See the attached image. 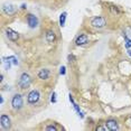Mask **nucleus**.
Instances as JSON below:
<instances>
[{"mask_svg":"<svg viewBox=\"0 0 131 131\" xmlns=\"http://www.w3.org/2000/svg\"><path fill=\"white\" fill-rule=\"evenodd\" d=\"M91 26L92 27H94V28H97V29L104 28L106 26V20L102 16L93 17V18L91 19Z\"/></svg>","mask_w":131,"mask_h":131,"instance_id":"f257e3e1","label":"nucleus"},{"mask_svg":"<svg viewBox=\"0 0 131 131\" xmlns=\"http://www.w3.org/2000/svg\"><path fill=\"white\" fill-rule=\"evenodd\" d=\"M30 83H31V77L28 73H23L20 75L19 81H18V85L20 89H28Z\"/></svg>","mask_w":131,"mask_h":131,"instance_id":"f03ea898","label":"nucleus"},{"mask_svg":"<svg viewBox=\"0 0 131 131\" xmlns=\"http://www.w3.org/2000/svg\"><path fill=\"white\" fill-rule=\"evenodd\" d=\"M11 106L14 110H20L24 106V100L20 94H15L11 99Z\"/></svg>","mask_w":131,"mask_h":131,"instance_id":"7ed1b4c3","label":"nucleus"},{"mask_svg":"<svg viewBox=\"0 0 131 131\" xmlns=\"http://www.w3.org/2000/svg\"><path fill=\"white\" fill-rule=\"evenodd\" d=\"M39 97H40V94L37 90H32L28 93L27 95V102L29 104H36L38 101H39Z\"/></svg>","mask_w":131,"mask_h":131,"instance_id":"20e7f679","label":"nucleus"},{"mask_svg":"<svg viewBox=\"0 0 131 131\" xmlns=\"http://www.w3.org/2000/svg\"><path fill=\"white\" fill-rule=\"evenodd\" d=\"M0 126L4 130H8L10 129L11 127V121H10V118L8 117L7 114H2L0 117Z\"/></svg>","mask_w":131,"mask_h":131,"instance_id":"39448f33","label":"nucleus"},{"mask_svg":"<svg viewBox=\"0 0 131 131\" xmlns=\"http://www.w3.org/2000/svg\"><path fill=\"white\" fill-rule=\"evenodd\" d=\"M6 35H7L8 39L11 40V41H17V40H18V38H19V34L16 30L11 29V28H7V29H6Z\"/></svg>","mask_w":131,"mask_h":131,"instance_id":"423d86ee","label":"nucleus"},{"mask_svg":"<svg viewBox=\"0 0 131 131\" xmlns=\"http://www.w3.org/2000/svg\"><path fill=\"white\" fill-rule=\"evenodd\" d=\"M2 10H4V13L6 15H8V16H13L16 13V7H15V5L13 4H5L2 6Z\"/></svg>","mask_w":131,"mask_h":131,"instance_id":"0eeeda50","label":"nucleus"},{"mask_svg":"<svg viewBox=\"0 0 131 131\" xmlns=\"http://www.w3.org/2000/svg\"><path fill=\"white\" fill-rule=\"evenodd\" d=\"M27 24L30 28H36L38 26V18L35 16V15L29 14L27 16Z\"/></svg>","mask_w":131,"mask_h":131,"instance_id":"6e6552de","label":"nucleus"},{"mask_svg":"<svg viewBox=\"0 0 131 131\" xmlns=\"http://www.w3.org/2000/svg\"><path fill=\"white\" fill-rule=\"evenodd\" d=\"M105 128L106 130H110V131H115L119 129V126H118V122L114 120V119H109L106 120L105 122Z\"/></svg>","mask_w":131,"mask_h":131,"instance_id":"1a4fd4ad","label":"nucleus"},{"mask_svg":"<svg viewBox=\"0 0 131 131\" xmlns=\"http://www.w3.org/2000/svg\"><path fill=\"white\" fill-rule=\"evenodd\" d=\"M89 43V36L85 34H81L80 36H77L76 40H75V44L77 46H84Z\"/></svg>","mask_w":131,"mask_h":131,"instance_id":"9d476101","label":"nucleus"},{"mask_svg":"<svg viewBox=\"0 0 131 131\" xmlns=\"http://www.w3.org/2000/svg\"><path fill=\"white\" fill-rule=\"evenodd\" d=\"M49 70H47V68H41V70L38 72V79L40 80H48L49 77Z\"/></svg>","mask_w":131,"mask_h":131,"instance_id":"9b49d317","label":"nucleus"},{"mask_svg":"<svg viewBox=\"0 0 131 131\" xmlns=\"http://www.w3.org/2000/svg\"><path fill=\"white\" fill-rule=\"evenodd\" d=\"M70 101H71V103L73 104V108L75 109V111L77 112V114H79V115H80V117H81L82 119L84 118V114H83V112L81 111V109L79 108V105H77V104H76L75 102H74V100H73V97H72V95H71V94H70Z\"/></svg>","mask_w":131,"mask_h":131,"instance_id":"f8f14e48","label":"nucleus"},{"mask_svg":"<svg viewBox=\"0 0 131 131\" xmlns=\"http://www.w3.org/2000/svg\"><path fill=\"white\" fill-rule=\"evenodd\" d=\"M55 39H56V36H55L54 30H48L46 32V40L48 43H54Z\"/></svg>","mask_w":131,"mask_h":131,"instance_id":"ddd939ff","label":"nucleus"},{"mask_svg":"<svg viewBox=\"0 0 131 131\" xmlns=\"http://www.w3.org/2000/svg\"><path fill=\"white\" fill-rule=\"evenodd\" d=\"M66 17H67V13H62L61 16H59V26L61 27H64L65 23H66Z\"/></svg>","mask_w":131,"mask_h":131,"instance_id":"4468645a","label":"nucleus"},{"mask_svg":"<svg viewBox=\"0 0 131 131\" xmlns=\"http://www.w3.org/2000/svg\"><path fill=\"white\" fill-rule=\"evenodd\" d=\"M5 58H7L8 61H10L14 65H18V59H17L16 56H8V57H5Z\"/></svg>","mask_w":131,"mask_h":131,"instance_id":"2eb2a0df","label":"nucleus"},{"mask_svg":"<svg viewBox=\"0 0 131 131\" xmlns=\"http://www.w3.org/2000/svg\"><path fill=\"white\" fill-rule=\"evenodd\" d=\"M45 130H47V131H57L58 128L55 127L54 124H49V126H47V127L45 128Z\"/></svg>","mask_w":131,"mask_h":131,"instance_id":"dca6fc26","label":"nucleus"},{"mask_svg":"<svg viewBox=\"0 0 131 131\" xmlns=\"http://www.w3.org/2000/svg\"><path fill=\"white\" fill-rule=\"evenodd\" d=\"M59 74H61V75H65V74H66V67L65 66L59 67Z\"/></svg>","mask_w":131,"mask_h":131,"instance_id":"f3484780","label":"nucleus"},{"mask_svg":"<svg viewBox=\"0 0 131 131\" xmlns=\"http://www.w3.org/2000/svg\"><path fill=\"white\" fill-rule=\"evenodd\" d=\"M50 102H52V103H56V102H57V99H56V93H55V92H53L52 97H50Z\"/></svg>","mask_w":131,"mask_h":131,"instance_id":"a211bd4d","label":"nucleus"},{"mask_svg":"<svg viewBox=\"0 0 131 131\" xmlns=\"http://www.w3.org/2000/svg\"><path fill=\"white\" fill-rule=\"evenodd\" d=\"M96 130H106V128H103V127H97Z\"/></svg>","mask_w":131,"mask_h":131,"instance_id":"6ab92c4d","label":"nucleus"},{"mask_svg":"<svg viewBox=\"0 0 131 131\" xmlns=\"http://www.w3.org/2000/svg\"><path fill=\"white\" fill-rule=\"evenodd\" d=\"M26 7H27V6H26L25 4H23V5H21V9H26Z\"/></svg>","mask_w":131,"mask_h":131,"instance_id":"aec40b11","label":"nucleus"},{"mask_svg":"<svg viewBox=\"0 0 131 131\" xmlns=\"http://www.w3.org/2000/svg\"><path fill=\"white\" fill-rule=\"evenodd\" d=\"M0 103H1V104H2V103H4V97H2V96H1V97H0Z\"/></svg>","mask_w":131,"mask_h":131,"instance_id":"412c9836","label":"nucleus"},{"mask_svg":"<svg viewBox=\"0 0 131 131\" xmlns=\"http://www.w3.org/2000/svg\"><path fill=\"white\" fill-rule=\"evenodd\" d=\"M2 80H4V75L1 74V75H0V81H2Z\"/></svg>","mask_w":131,"mask_h":131,"instance_id":"4be33fe9","label":"nucleus"}]
</instances>
